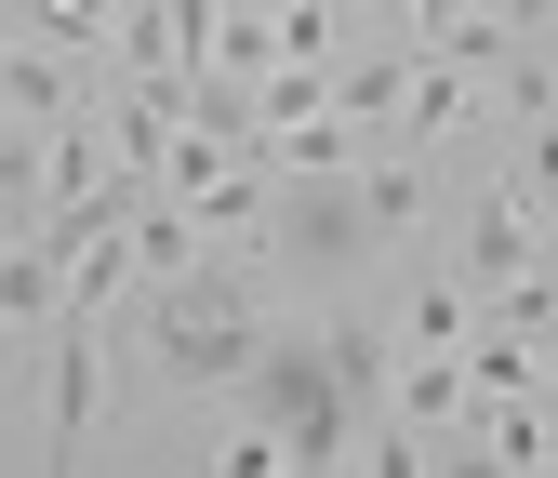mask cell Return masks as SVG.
I'll return each mask as SVG.
<instances>
[{
    "label": "cell",
    "instance_id": "obj_1",
    "mask_svg": "<svg viewBox=\"0 0 558 478\" xmlns=\"http://www.w3.org/2000/svg\"><path fill=\"white\" fill-rule=\"evenodd\" d=\"M386 332L360 306H332L319 332H266V359L240 372V413L279 439V465H360L373 413H386Z\"/></svg>",
    "mask_w": 558,
    "mask_h": 478
},
{
    "label": "cell",
    "instance_id": "obj_2",
    "mask_svg": "<svg viewBox=\"0 0 558 478\" xmlns=\"http://www.w3.org/2000/svg\"><path fill=\"white\" fill-rule=\"evenodd\" d=\"M147 306H133V332H147V372L160 385H227L266 359V266H173V280H133Z\"/></svg>",
    "mask_w": 558,
    "mask_h": 478
},
{
    "label": "cell",
    "instance_id": "obj_3",
    "mask_svg": "<svg viewBox=\"0 0 558 478\" xmlns=\"http://www.w3.org/2000/svg\"><path fill=\"white\" fill-rule=\"evenodd\" d=\"M373 240H399L373 213V160H345V173H266V213H253V266L266 280H345Z\"/></svg>",
    "mask_w": 558,
    "mask_h": 478
},
{
    "label": "cell",
    "instance_id": "obj_4",
    "mask_svg": "<svg viewBox=\"0 0 558 478\" xmlns=\"http://www.w3.org/2000/svg\"><path fill=\"white\" fill-rule=\"evenodd\" d=\"M40 346H53V465H81L94 452V346H107V319H53Z\"/></svg>",
    "mask_w": 558,
    "mask_h": 478
},
{
    "label": "cell",
    "instance_id": "obj_5",
    "mask_svg": "<svg viewBox=\"0 0 558 478\" xmlns=\"http://www.w3.org/2000/svg\"><path fill=\"white\" fill-rule=\"evenodd\" d=\"M519 266H532V213H519V173H493L465 213V293H506Z\"/></svg>",
    "mask_w": 558,
    "mask_h": 478
},
{
    "label": "cell",
    "instance_id": "obj_6",
    "mask_svg": "<svg viewBox=\"0 0 558 478\" xmlns=\"http://www.w3.org/2000/svg\"><path fill=\"white\" fill-rule=\"evenodd\" d=\"M465 319H478V293L465 280H426V293L399 306V346H465Z\"/></svg>",
    "mask_w": 558,
    "mask_h": 478
},
{
    "label": "cell",
    "instance_id": "obj_7",
    "mask_svg": "<svg viewBox=\"0 0 558 478\" xmlns=\"http://www.w3.org/2000/svg\"><path fill=\"white\" fill-rule=\"evenodd\" d=\"M0 27H14V0H0Z\"/></svg>",
    "mask_w": 558,
    "mask_h": 478
},
{
    "label": "cell",
    "instance_id": "obj_8",
    "mask_svg": "<svg viewBox=\"0 0 558 478\" xmlns=\"http://www.w3.org/2000/svg\"><path fill=\"white\" fill-rule=\"evenodd\" d=\"M0 120H14V107H0Z\"/></svg>",
    "mask_w": 558,
    "mask_h": 478
}]
</instances>
